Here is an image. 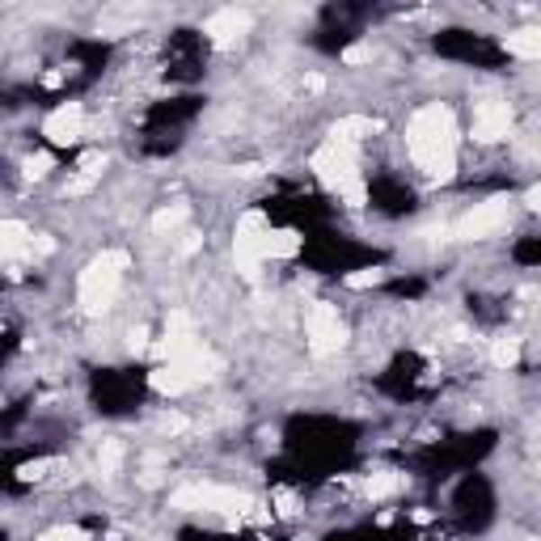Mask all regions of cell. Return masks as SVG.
<instances>
[{
	"instance_id": "6da1fadb",
	"label": "cell",
	"mask_w": 541,
	"mask_h": 541,
	"mask_svg": "<svg viewBox=\"0 0 541 541\" xmlns=\"http://www.w3.org/2000/svg\"><path fill=\"white\" fill-rule=\"evenodd\" d=\"M406 149H410V157L419 161L423 174H431V178H440V182L453 178V169H457V127H453V111L440 106V102L423 106V111L410 119V127H406Z\"/></svg>"
},
{
	"instance_id": "7a4b0ae2",
	"label": "cell",
	"mask_w": 541,
	"mask_h": 541,
	"mask_svg": "<svg viewBox=\"0 0 541 541\" xmlns=\"http://www.w3.org/2000/svg\"><path fill=\"white\" fill-rule=\"evenodd\" d=\"M313 169H318V178L338 191L347 199L351 208H364L368 203V191H364V178H360V157L351 144H338V140H326L318 153H313Z\"/></svg>"
},
{
	"instance_id": "3957f363",
	"label": "cell",
	"mask_w": 541,
	"mask_h": 541,
	"mask_svg": "<svg viewBox=\"0 0 541 541\" xmlns=\"http://www.w3.org/2000/svg\"><path fill=\"white\" fill-rule=\"evenodd\" d=\"M123 266L127 254L123 250H106L97 254L94 263L81 271V309L85 313H106L119 296V284H123Z\"/></svg>"
},
{
	"instance_id": "277c9868",
	"label": "cell",
	"mask_w": 541,
	"mask_h": 541,
	"mask_svg": "<svg viewBox=\"0 0 541 541\" xmlns=\"http://www.w3.org/2000/svg\"><path fill=\"white\" fill-rule=\"evenodd\" d=\"M174 508L182 512H246L250 495H241L233 486H216V482H186L169 495Z\"/></svg>"
},
{
	"instance_id": "5b68a950",
	"label": "cell",
	"mask_w": 541,
	"mask_h": 541,
	"mask_svg": "<svg viewBox=\"0 0 541 541\" xmlns=\"http://www.w3.org/2000/svg\"><path fill=\"white\" fill-rule=\"evenodd\" d=\"M263 233H266V221L258 212H246V216L237 221L233 258H237V271L246 279H258V266H263Z\"/></svg>"
},
{
	"instance_id": "8992f818",
	"label": "cell",
	"mask_w": 541,
	"mask_h": 541,
	"mask_svg": "<svg viewBox=\"0 0 541 541\" xmlns=\"http://www.w3.org/2000/svg\"><path fill=\"white\" fill-rule=\"evenodd\" d=\"M305 334H309V347L318 351V356H330V351L343 347V318H338V309L334 305H313L305 318Z\"/></svg>"
},
{
	"instance_id": "52a82bcc",
	"label": "cell",
	"mask_w": 541,
	"mask_h": 541,
	"mask_svg": "<svg viewBox=\"0 0 541 541\" xmlns=\"http://www.w3.org/2000/svg\"><path fill=\"white\" fill-rule=\"evenodd\" d=\"M508 216H512L508 199H486V203H478L470 216H461L453 233H457L461 241H478V237H491L495 229H503V224H508Z\"/></svg>"
},
{
	"instance_id": "ba28073f",
	"label": "cell",
	"mask_w": 541,
	"mask_h": 541,
	"mask_svg": "<svg viewBox=\"0 0 541 541\" xmlns=\"http://www.w3.org/2000/svg\"><path fill=\"white\" fill-rule=\"evenodd\" d=\"M512 131V106L500 102V97H486L473 106V140H482V144H495Z\"/></svg>"
},
{
	"instance_id": "9c48e42d",
	"label": "cell",
	"mask_w": 541,
	"mask_h": 541,
	"mask_svg": "<svg viewBox=\"0 0 541 541\" xmlns=\"http://www.w3.org/2000/svg\"><path fill=\"white\" fill-rule=\"evenodd\" d=\"M42 136L51 140V144H77L85 136V111L81 102H64L59 111L47 114V123H42Z\"/></svg>"
},
{
	"instance_id": "30bf717a",
	"label": "cell",
	"mask_w": 541,
	"mask_h": 541,
	"mask_svg": "<svg viewBox=\"0 0 541 541\" xmlns=\"http://www.w3.org/2000/svg\"><path fill=\"white\" fill-rule=\"evenodd\" d=\"M203 30L212 34L216 47H229V42H237L246 30H250V14H246V9H221V14L208 17V26Z\"/></svg>"
},
{
	"instance_id": "8fae6325",
	"label": "cell",
	"mask_w": 541,
	"mask_h": 541,
	"mask_svg": "<svg viewBox=\"0 0 541 541\" xmlns=\"http://www.w3.org/2000/svg\"><path fill=\"white\" fill-rule=\"evenodd\" d=\"M30 254V229L22 221H0V258Z\"/></svg>"
},
{
	"instance_id": "7c38bea8",
	"label": "cell",
	"mask_w": 541,
	"mask_h": 541,
	"mask_svg": "<svg viewBox=\"0 0 541 541\" xmlns=\"http://www.w3.org/2000/svg\"><path fill=\"white\" fill-rule=\"evenodd\" d=\"M301 250V237L292 233V229H266L263 233V258H292V254Z\"/></svg>"
},
{
	"instance_id": "4fadbf2b",
	"label": "cell",
	"mask_w": 541,
	"mask_h": 541,
	"mask_svg": "<svg viewBox=\"0 0 541 541\" xmlns=\"http://www.w3.org/2000/svg\"><path fill=\"white\" fill-rule=\"evenodd\" d=\"M373 131H376L373 119H364V114H351V119H343V123L334 127L330 140H338V144H351V149H356V144H360L364 136H373Z\"/></svg>"
},
{
	"instance_id": "5bb4252c",
	"label": "cell",
	"mask_w": 541,
	"mask_h": 541,
	"mask_svg": "<svg viewBox=\"0 0 541 541\" xmlns=\"http://www.w3.org/2000/svg\"><path fill=\"white\" fill-rule=\"evenodd\" d=\"M508 51L520 59H537L541 56V34L537 30H516V34H508Z\"/></svg>"
},
{
	"instance_id": "9a60e30c",
	"label": "cell",
	"mask_w": 541,
	"mask_h": 541,
	"mask_svg": "<svg viewBox=\"0 0 541 541\" xmlns=\"http://www.w3.org/2000/svg\"><path fill=\"white\" fill-rule=\"evenodd\" d=\"M491 360L500 364V368H512V364L520 360V343H516V338H495V343H491Z\"/></svg>"
},
{
	"instance_id": "2e32d148",
	"label": "cell",
	"mask_w": 541,
	"mask_h": 541,
	"mask_svg": "<svg viewBox=\"0 0 541 541\" xmlns=\"http://www.w3.org/2000/svg\"><path fill=\"white\" fill-rule=\"evenodd\" d=\"M182 221H186V208H182V203H178V208H161L153 216V233H174Z\"/></svg>"
},
{
	"instance_id": "e0dca14e",
	"label": "cell",
	"mask_w": 541,
	"mask_h": 541,
	"mask_svg": "<svg viewBox=\"0 0 541 541\" xmlns=\"http://www.w3.org/2000/svg\"><path fill=\"white\" fill-rule=\"evenodd\" d=\"M119 461H123V445H119V440H106L102 453H97V473H114Z\"/></svg>"
},
{
	"instance_id": "ac0fdd59",
	"label": "cell",
	"mask_w": 541,
	"mask_h": 541,
	"mask_svg": "<svg viewBox=\"0 0 541 541\" xmlns=\"http://www.w3.org/2000/svg\"><path fill=\"white\" fill-rule=\"evenodd\" d=\"M398 486H402L398 473H376V478H368V495H373V500H385V495H393Z\"/></svg>"
},
{
	"instance_id": "d6986e66",
	"label": "cell",
	"mask_w": 541,
	"mask_h": 541,
	"mask_svg": "<svg viewBox=\"0 0 541 541\" xmlns=\"http://www.w3.org/2000/svg\"><path fill=\"white\" fill-rule=\"evenodd\" d=\"M42 541H89L81 533V528H72V525H59V528H51V533H42Z\"/></svg>"
},
{
	"instance_id": "ffe728a7",
	"label": "cell",
	"mask_w": 541,
	"mask_h": 541,
	"mask_svg": "<svg viewBox=\"0 0 541 541\" xmlns=\"http://www.w3.org/2000/svg\"><path fill=\"white\" fill-rule=\"evenodd\" d=\"M385 279V271H360V275H347L351 288H368V284H381Z\"/></svg>"
},
{
	"instance_id": "44dd1931",
	"label": "cell",
	"mask_w": 541,
	"mask_h": 541,
	"mask_svg": "<svg viewBox=\"0 0 541 541\" xmlns=\"http://www.w3.org/2000/svg\"><path fill=\"white\" fill-rule=\"evenodd\" d=\"M347 64H364V59H373V47H368V42H356V47H347Z\"/></svg>"
},
{
	"instance_id": "7402d4cb",
	"label": "cell",
	"mask_w": 541,
	"mask_h": 541,
	"mask_svg": "<svg viewBox=\"0 0 541 541\" xmlns=\"http://www.w3.org/2000/svg\"><path fill=\"white\" fill-rule=\"evenodd\" d=\"M47 169H51V157H30V161H26V174H30V178H42Z\"/></svg>"
}]
</instances>
